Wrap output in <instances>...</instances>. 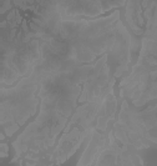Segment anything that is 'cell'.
<instances>
[{
    "mask_svg": "<svg viewBox=\"0 0 157 166\" xmlns=\"http://www.w3.org/2000/svg\"><path fill=\"white\" fill-rule=\"evenodd\" d=\"M40 85L24 76L14 86L0 87V124L8 137H11L31 116L36 114L40 103Z\"/></svg>",
    "mask_w": 157,
    "mask_h": 166,
    "instance_id": "obj_1",
    "label": "cell"
},
{
    "mask_svg": "<svg viewBox=\"0 0 157 166\" xmlns=\"http://www.w3.org/2000/svg\"><path fill=\"white\" fill-rule=\"evenodd\" d=\"M109 142V130L107 131H101L95 129L89 136V142L84 151V154L77 161V165H94L95 160L101 154L106 145Z\"/></svg>",
    "mask_w": 157,
    "mask_h": 166,
    "instance_id": "obj_3",
    "label": "cell"
},
{
    "mask_svg": "<svg viewBox=\"0 0 157 166\" xmlns=\"http://www.w3.org/2000/svg\"><path fill=\"white\" fill-rule=\"evenodd\" d=\"M5 136H6V134L4 131H1V134H0V140L4 141V140H5Z\"/></svg>",
    "mask_w": 157,
    "mask_h": 166,
    "instance_id": "obj_6",
    "label": "cell"
},
{
    "mask_svg": "<svg viewBox=\"0 0 157 166\" xmlns=\"http://www.w3.org/2000/svg\"><path fill=\"white\" fill-rule=\"evenodd\" d=\"M9 146L6 142H1V145H0V159H5L9 156Z\"/></svg>",
    "mask_w": 157,
    "mask_h": 166,
    "instance_id": "obj_4",
    "label": "cell"
},
{
    "mask_svg": "<svg viewBox=\"0 0 157 166\" xmlns=\"http://www.w3.org/2000/svg\"><path fill=\"white\" fill-rule=\"evenodd\" d=\"M10 1H13V0H1L3 6H1V9H0V14H5L8 10H10V8H11Z\"/></svg>",
    "mask_w": 157,
    "mask_h": 166,
    "instance_id": "obj_5",
    "label": "cell"
},
{
    "mask_svg": "<svg viewBox=\"0 0 157 166\" xmlns=\"http://www.w3.org/2000/svg\"><path fill=\"white\" fill-rule=\"evenodd\" d=\"M125 19L136 35L150 34L157 26V0H127Z\"/></svg>",
    "mask_w": 157,
    "mask_h": 166,
    "instance_id": "obj_2",
    "label": "cell"
}]
</instances>
